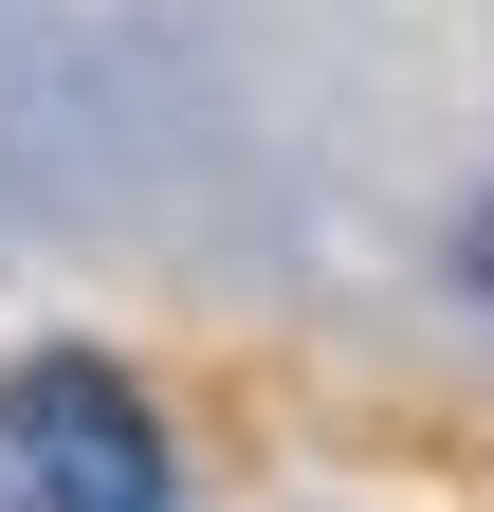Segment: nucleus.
I'll return each mask as SVG.
<instances>
[{"label": "nucleus", "instance_id": "nucleus-1", "mask_svg": "<svg viewBox=\"0 0 494 512\" xmlns=\"http://www.w3.org/2000/svg\"><path fill=\"white\" fill-rule=\"evenodd\" d=\"M0 512H165V421L129 403V366L37 348L0 384Z\"/></svg>", "mask_w": 494, "mask_h": 512}]
</instances>
